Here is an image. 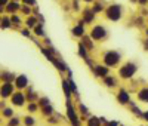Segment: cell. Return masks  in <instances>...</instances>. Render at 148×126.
<instances>
[{
	"label": "cell",
	"mask_w": 148,
	"mask_h": 126,
	"mask_svg": "<svg viewBox=\"0 0 148 126\" xmlns=\"http://www.w3.org/2000/svg\"><path fill=\"white\" fill-rule=\"evenodd\" d=\"M25 110H27V114H36V113H39L40 111V107L37 103H27L25 105Z\"/></svg>",
	"instance_id": "cell-24"
},
{
	"label": "cell",
	"mask_w": 148,
	"mask_h": 126,
	"mask_svg": "<svg viewBox=\"0 0 148 126\" xmlns=\"http://www.w3.org/2000/svg\"><path fill=\"white\" fill-rule=\"evenodd\" d=\"M105 8H107V5H105V2H102V0H95V2L92 3V12L95 15H98V14H102V12L105 10Z\"/></svg>",
	"instance_id": "cell-19"
},
{
	"label": "cell",
	"mask_w": 148,
	"mask_h": 126,
	"mask_svg": "<svg viewBox=\"0 0 148 126\" xmlns=\"http://www.w3.org/2000/svg\"><path fill=\"white\" fill-rule=\"evenodd\" d=\"M5 107H8V105H6V101H5V99H2V101H0V111H2Z\"/></svg>",
	"instance_id": "cell-39"
},
{
	"label": "cell",
	"mask_w": 148,
	"mask_h": 126,
	"mask_svg": "<svg viewBox=\"0 0 148 126\" xmlns=\"http://www.w3.org/2000/svg\"><path fill=\"white\" fill-rule=\"evenodd\" d=\"M19 12H21L22 15H25V17H30V15H31V8H30V6H27V5H21Z\"/></svg>",
	"instance_id": "cell-31"
},
{
	"label": "cell",
	"mask_w": 148,
	"mask_h": 126,
	"mask_svg": "<svg viewBox=\"0 0 148 126\" xmlns=\"http://www.w3.org/2000/svg\"><path fill=\"white\" fill-rule=\"evenodd\" d=\"M129 2H130V3H133V5H136V2H138V0H129Z\"/></svg>",
	"instance_id": "cell-42"
},
{
	"label": "cell",
	"mask_w": 148,
	"mask_h": 126,
	"mask_svg": "<svg viewBox=\"0 0 148 126\" xmlns=\"http://www.w3.org/2000/svg\"><path fill=\"white\" fill-rule=\"evenodd\" d=\"M141 120H144L145 123H148V108H147V110H144V113H142V117H141Z\"/></svg>",
	"instance_id": "cell-35"
},
{
	"label": "cell",
	"mask_w": 148,
	"mask_h": 126,
	"mask_svg": "<svg viewBox=\"0 0 148 126\" xmlns=\"http://www.w3.org/2000/svg\"><path fill=\"white\" fill-rule=\"evenodd\" d=\"M104 126H120V123L117 120H108V123L104 125Z\"/></svg>",
	"instance_id": "cell-37"
},
{
	"label": "cell",
	"mask_w": 148,
	"mask_h": 126,
	"mask_svg": "<svg viewBox=\"0 0 148 126\" xmlns=\"http://www.w3.org/2000/svg\"><path fill=\"white\" fill-rule=\"evenodd\" d=\"M0 85H2V71H0Z\"/></svg>",
	"instance_id": "cell-43"
},
{
	"label": "cell",
	"mask_w": 148,
	"mask_h": 126,
	"mask_svg": "<svg viewBox=\"0 0 148 126\" xmlns=\"http://www.w3.org/2000/svg\"><path fill=\"white\" fill-rule=\"evenodd\" d=\"M82 2H84V3H88V5H90V3H93L95 0H82Z\"/></svg>",
	"instance_id": "cell-40"
},
{
	"label": "cell",
	"mask_w": 148,
	"mask_h": 126,
	"mask_svg": "<svg viewBox=\"0 0 148 126\" xmlns=\"http://www.w3.org/2000/svg\"><path fill=\"white\" fill-rule=\"evenodd\" d=\"M40 113H42V116L43 117H51V116H53L55 114V108L51 105V104H47V105H43V107H40Z\"/></svg>",
	"instance_id": "cell-22"
},
{
	"label": "cell",
	"mask_w": 148,
	"mask_h": 126,
	"mask_svg": "<svg viewBox=\"0 0 148 126\" xmlns=\"http://www.w3.org/2000/svg\"><path fill=\"white\" fill-rule=\"evenodd\" d=\"M80 43L84 46V49L88 50V52H92V50L95 49V42L90 39L88 34H84V36L82 37V39H80Z\"/></svg>",
	"instance_id": "cell-18"
},
{
	"label": "cell",
	"mask_w": 148,
	"mask_h": 126,
	"mask_svg": "<svg viewBox=\"0 0 148 126\" xmlns=\"http://www.w3.org/2000/svg\"><path fill=\"white\" fill-rule=\"evenodd\" d=\"M22 5H27V6H34L36 5V0H22Z\"/></svg>",
	"instance_id": "cell-33"
},
{
	"label": "cell",
	"mask_w": 148,
	"mask_h": 126,
	"mask_svg": "<svg viewBox=\"0 0 148 126\" xmlns=\"http://www.w3.org/2000/svg\"><path fill=\"white\" fill-rule=\"evenodd\" d=\"M25 98H27V103H37L39 101V94H37V91H34V87L33 86H28L27 89H25Z\"/></svg>",
	"instance_id": "cell-15"
},
{
	"label": "cell",
	"mask_w": 148,
	"mask_h": 126,
	"mask_svg": "<svg viewBox=\"0 0 148 126\" xmlns=\"http://www.w3.org/2000/svg\"><path fill=\"white\" fill-rule=\"evenodd\" d=\"M67 117H68V122L71 123V126H82V120H80V116L77 113V108L74 107L73 101L71 99H67Z\"/></svg>",
	"instance_id": "cell-5"
},
{
	"label": "cell",
	"mask_w": 148,
	"mask_h": 126,
	"mask_svg": "<svg viewBox=\"0 0 148 126\" xmlns=\"http://www.w3.org/2000/svg\"><path fill=\"white\" fill-rule=\"evenodd\" d=\"M121 62H123V55H121L120 50H116V49L105 50L101 56V64H104L110 70L111 68H119V65Z\"/></svg>",
	"instance_id": "cell-2"
},
{
	"label": "cell",
	"mask_w": 148,
	"mask_h": 126,
	"mask_svg": "<svg viewBox=\"0 0 148 126\" xmlns=\"http://www.w3.org/2000/svg\"><path fill=\"white\" fill-rule=\"evenodd\" d=\"M92 73H93L95 77H98V79L102 80L104 77H107L108 74H111V70L99 62V64H93V65H92Z\"/></svg>",
	"instance_id": "cell-9"
},
{
	"label": "cell",
	"mask_w": 148,
	"mask_h": 126,
	"mask_svg": "<svg viewBox=\"0 0 148 126\" xmlns=\"http://www.w3.org/2000/svg\"><path fill=\"white\" fill-rule=\"evenodd\" d=\"M9 103L12 104V107L16 108H22L27 105V98H25V92L22 91H15L12 94V96L9 98Z\"/></svg>",
	"instance_id": "cell-7"
},
{
	"label": "cell",
	"mask_w": 148,
	"mask_h": 126,
	"mask_svg": "<svg viewBox=\"0 0 148 126\" xmlns=\"http://www.w3.org/2000/svg\"><path fill=\"white\" fill-rule=\"evenodd\" d=\"M84 123H86V126H102L99 117H98V116H92V114L84 120Z\"/></svg>",
	"instance_id": "cell-26"
},
{
	"label": "cell",
	"mask_w": 148,
	"mask_h": 126,
	"mask_svg": "<svg viewBox=\"0 0 148 126\" xmlns=\"http://www.w3.org/2000/svg\"><path fill=\"white\" fill-rule=\"evenodd\" d=\"M9 2H10V0H0V8H5Z\"/></svg>",
	"instance_id": "cell-38"
},
{
	"label": "cell",
	"mask_w": 148,
	"mask_h": 126,
	"mask_svg": "<svg viewBox=\"0 0 148 126\" xmlns=\"http://www.w3.org/2000/svg\"><path fill=\"white\" fill-rule=\"evenodd\" d=\"M34 31V34L37 36V37H45V31H43V24H39L37 27L33 30Z\"/></svg>",
	"instance_id": "cell-30"
},
{
	"label": "cell",
	"mask_w": 148,
	"mask_h": 126,
	"mask_svg": "<svg viewBox=\"0 0 148 126\" xmlns=\"http://www.w3.org/2000/svg\"><path fill=\"white\" fill-rule=\"evenodd\" d=\"M10 22H12V27H14V25H16V27L22 25V19H21V17H18L16 14H15V15H10Z\"/></svg>",
	"instance_id": "cell-29"
},
{
	"label": "cell",
	"mask_w": 148,
	"mask_h": 126,
	"mask_svg": "<svg viewBox=\"0 0 148 126\" xmlns=\"http://www.w3.org/2000/svg\"><path fill=\"white\" fill-rule=\"evenodd\" d=\"M104 17L110 22H120L125 18V8L120 3H110L104 10Z\"/></svg>",
	"instance_id": "cell-3"
},
{
	"label": "cell",
	"mask_w": 148,
	"mask_h": 126,
	"mask_svg": "<svg viewBox=\"0 0 148 126\" xmlns=\"http://www.w3.org/2000/svg\"><path fill=\"white\" fill-rule=\"evenodd\" d=\"M95 19H96V15L92 12L90 8H86V9L82 10V21L84 22V25H90V24H93Z\"/></svg>",
	"instance_id": "cell-13"
},
{
	"label": "cell",
	"mask_w": 148,
	"mask_h": 126,
	"mask_svg": "<svg viewBox=\"0 0 148 126\" xmlns=\"http://www.w3.org/2000/svg\"><path fill=\"white\" fill-rule=\"evenodd\" d=\"M21 125H22V120L18 116H14L6 120V126H21Z\"/></svg>",
	"instance_id": "cell-27"
},
{
	"label": "cell",
	"mask_w": 148,
	"mask_h": 126,
	"mask_svg": "<svg viewBox=\"0 0 148 126\" xmlns=\"http://www.w3.org/2000/svg\"><path fill=\"white\" fill-rule=\"evenodd\" d=\"M21 34H22L24 37H31V31H30L28 28H22V30H21Z\"/></svg>",
	"instance_id": "cell-32"
},
{
	"label": "cell",
	"mask_w": 148,
	"mask_h": 126,
	"mask_svg": "<svg viewBox=\"0 0 148 126\" xmlns=\"http://www.w3.org/2000/svg\"><path fill=\"white\" fill-rule=\"evenodd\" d=\"M147 25H148V19H147Z\"/></svg>",
	"instance_id": "cell-44"
},
{
	"label": "cell",
	"mask_w": 148,
	"mask_h": 126,
	"mask_svg": "<svg viewBox=\"0 0 148 126\" xmlns=\"http://www.w3.org/2000/svg\"><path fill=\"white\" fill-rule=\"evenodd\" d=\"M144 34H145V37H148V27L144 28Z\"/></svg>",
	"instance_id": "cell-41"
},
{
	"label": "cell",
	"mask_w": 148,
	"mask_h": 126,
	"mask_svg": "<svg viewBox=\"0 0 148 126\" xmlns=\"http://www.w3.org/2000/svg\"><path fill=\"white\" fill-rule=\"evenodd\" d=\"M15 77H16V74L14 71H9V70L2 71V83H14Z\"/></svg>",
	"instance_id": "cell-20"
},
{
	"label": "cell",
	"mask_w": 148,
	"mask_h": 126,
	"mask_svg": "<svg viewBox=\"0 0 148 126\" xmlns=\"http://www.w3.org/2000/svg\"><path fill=\"white\" fill-rule=\"evenodd\" d=\"M127 108L130 110V113L136 117V119H141L142 117V113H144V110H142V107H139L136 103H133V101H130L129 103V105H127Z\"/></svg>",
	"instance_id": "cell-17"
},
{
	"label": "cell",
	"mask_w": 148,
	"mask_h": 126,
	"mask_svg": "<svg viewBox=\"0 0 148 126\" xmlns=\"http://www.w3.org/2000/svg\"><path fill=\"white\" fill-rule=\"evenodd\" d=\"M108 30H107V27L105 25H102V24H93L92 27H90V30H89V37L95 42V43H102V42H105L107 39H108Z\"/></svg>",
	"instance_id": "cell-4"
},
{
	"label": "cell",
	"mask_w": 148,
	"mask_h": 126,
	"mask_svg": "<svg viewBox=\"0 0 148 126\" xmlns=\"http://www.w3.org/2000/svg\"><path fill=\"white\" fill-rule=\"evenodd\" d=\"M14 86H15L16 91H22L24 92V89H27V87L30 86L28 77L25 74H16V77L14 80Z\"/></svg>",
	"instance_id": "cell-11"
},
{
	"label": "cell",
	"mask_w": 148,
	"mask_h": 126,
	"mask_svg": "<svg viewBox=\"0 0 148 126\" xmlns=\"http://www.w3.org/2000/svg\"><path fill=\"white\" fill-rule=\"evenodd\" d=\"M25 28H28V30H34L39 24H42V22H39L37 21V18H36V15H30V17H27V19H25Z\"/></svg>",
	"instance_id": "cell-21"
},
{
	"label": "cell",
	"mask_w": 148,
	"mask_h": 126,
	"mask_svg": "<svg viewBox=\"0 0 148 126\" xmlns=\"http://www.w3.org/2000/svg\"><path fill=\"white\" fill-rule=\"evenodd\" d=\"M142 48L145 52H148V37H144V40H142Z\"/></svg>",
	"instance_id": "cell-34"
},
{
	"label": "cell",
	"mask_w": 148,
	"mask_h": 126,
	"mask_svg": "<svg viewBox=\"0 0 148 126\" xmlns=\"http://www.w3.org/2000/svg\"><path fill=\"white\" fill-rule=\"evenodd\" d=\"M71 34L76 37V39H82V37L86 34V25H84V22L82 19L71 28Z\"/></svg>",
	"instance_id": "cell-14"
},
{
	"label": "cell",
	"mask_w": 148,
	"mask_h": 126,
	"mask_svg": "<svg viewBox=\"0 0 148 126\" xmlns=\"http://www.w3.org/2000/svg\"><path fill=\"white\" fill-rule=\"evenodd\" d=\"M0 12H2V8H0Z\"/></svg>",
	"instance_id": "cell-45"
},
{
	"label": "cell",
	"mask_w": 148,
	"mask_h": 126,
	"mask_svg": "<svg viewBox=\"0 0 148 126\" xmlns=\"http://www.w3.org/2000/svg\"><path fill=\"white\" fill-rule=\"evenodd\" d=\"M136 5H139L141 8H147L148 6V0H138Z\"/></svg>",
	"instance_id": "cell-36"
},
{
	"label": "cell",
	"mask_w": 148,
	"mask_h": 126,
	"mask_svg": "<svg viewBox=\"0 0 148 126\" xmlns=\"http://www.w3.org/2000/svg\"><path fill=\"white\" fill-rule=\"evenodd\" d=\"M138 70H139V67H138V64L135 61H125V62H121V64L119 65V68H117V77H119V80H123V82H129V80H132L135 76L138 74Z\"/></svg>",
	"instance_id": "cell-1"
},
{
	"label": "cell",
	"mask_w": 148,
	"mask_h": 126,
	"mask_svg": "<svg viewBox=\"0 0 148 126\" xmlns=\"http://www.w3.org/2000/svg\"><path fill=\"white\" fill-rule=\"evenodd\" d=\"M116 101H117V103H119L120 105L127 107V105H129V103L132 101V94H130V91L127 89V87L120 86L119 89L116 91Z\"/></svg>",
	"instance_id": "cell-6"
},
{
	"label": "cell",
	"mask_w": 148,
	"mask_h": 126,
	"mask_svg": "<svg viewBox=\"0 0 148 126\" xmlns=\"http://www.w3.org/2000/svg\"><path fill=\"white\" fill-rule=\"evenodd\" d=\"M0 116H2L3 119H10V117H14L15 116V110H14V107H5L2 111H0Z\"/></svg>",
	"instance_id": "cell-25"
},
{
	"label": "cell",
	"mask_w": 148,
	"mask_h": 126,
	"mask_svg": "<svg viewBox=\"0 0 148 126\" xmlns=\"http://www.w3.org/2000/svg\"><path fill=\"white\" fill-rule=\"evenodd\" d=\"M16 89L14 83H2L0 85V99H9L12 96V94H14Z\"/></svg>",
	"instance_id": "cell-10"
},
{
	"label": "cell",
	"mask_w": 148,
	"mask_h": 126,
	"mask_svg": "<svg viewBox=\"0 0 148 126\" xmlns=\"http://www.w3.org/2000/svg\"><path fill=\"white\" fill-rule=\"evenodd\" d=\"M136 101L138 104H142V105H148V86H142L136 91Z\"/></svg>",
	"instance_id": "cell-12"
},
{
	"label": "cell",
	"mask_w": 148,
	"mask_h": 126,
	"mask_svg": "<svg viewBox=\"0 0 148 126\" xmlns=\"http://www.w3.org/2000/svg\"><path fill=\"white\" fill-rule=\"evenodd\" d=\"M19 9H21V5L16 2V0H10V2L5 6V10L9 15H15L16 12H19Z\"/></svg>",
	"instance_id": "cell-16"
},
{
	"label": "cell",
	"mask_w": 148,
	"mask_h": 126,
	"mask_svg": "<svg viewBox=\"0 0 148 126\" xmlns=\"http://www.w3.org/2000/svg\"><path fill=\"white\" fill-rule=\"evenodd\" d=\"M62 89H64V94H65V98L67 99H71V89H70V85H68V79H64L62 80Z\"/></svg>",
	"instance_id": "cell-28"
},
{
	"label": "cell",
	"mask_w": 148,
	"mask_h": 126,
	"mask_svg": "<svg viewBox=\"0 0 148 126\" xmlns=\"http://www.w3.org/2000/svg\"><path fill=\"white\" fill-rule=\"evenodd\" d=\"M21 120H22V125H24V126H36V125H37V119H36L33 114L24 116V117H21Z\"/></svg>",
	"instance_id": "cell-23"
},
{
	"label": "cell",
	"mask_w": 148,
	"mask_h": 126,
	"mask_svg": "<svg viewBox=\"0 0 148 126\" xmlns=\"http://www.w3.org/2000/svg\"><path fill=\"white\" fill-rule=\"evenodd\" d=\"M101 82L107 89H111V91H117L120 87V80H119V77L116 74H108L107 77H104Z\"/></svg>",
	"instance_id": "cell-8"
}]
</instances>
